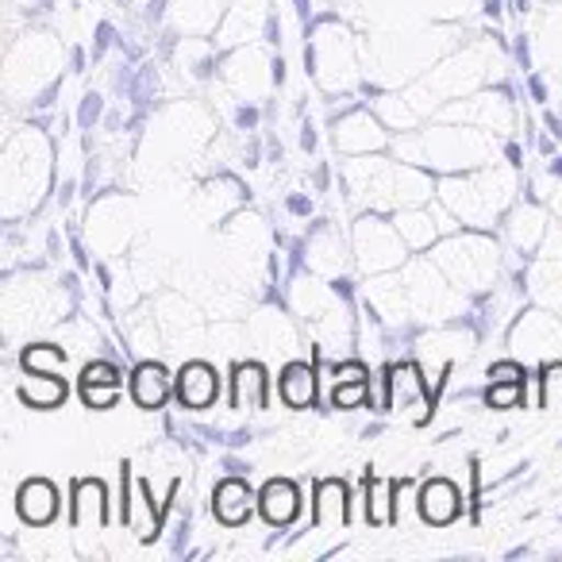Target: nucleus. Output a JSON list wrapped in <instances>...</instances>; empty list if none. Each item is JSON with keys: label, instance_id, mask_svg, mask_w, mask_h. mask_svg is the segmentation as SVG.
<instances>
[{"label": "nucleus", "instance_id": "nucleus-1", "mask_svg": "<svg viewBox=\"0 0 562 562\" xmlns=\"http://www.w3.org/2000/svg\"><path fill=\"white\" fill-rule=\"evenodd\" d=\"M347 178H351V196L370 212L416 209L431 196V181L420 170L382 158H359L347 166Z\"/></svg>", "mask_w": 562, "mask_h": 562}, {"label": "nucleus", "instance_id": "nucleus-2", "mask_svg": "<svg viewBox=\"0 0 562 562\" xmlns=\"http://www.w3.org/2000/svg\"><path fill=\"white\" fill-rule=\"evenodd\" d=\"M401 158H413L420 166H439V170H467V166H485L493 162V143L490 135L470 132V127H431L420 135H401L397 139Z\"/></svg>", "mask_w": 562, "mask_h": 562}, {"label": "nucleus", "instance_id": "nucleus-3", "mask_svg": "<svg viewBox=\"0 0 562 562\" xmlns=\"http://www.w3.org/2000/svg\"><path fill=\"white\" fill-rule=\"evenodd\" d=\"M447 209L462 220V224H482L490 227L501 216V209L513 196V173L505 170H485V173H470V178H447L439 186Z\"/></svg>", "mask_w": 562, "mask_h": 562}, {"label": "nucleus", "instance_id": "nucleus-4", "mask_svg": "<svg viewBox=\"0 0 562 562\" xmlns=\"http://www.w3.org/2000/svg\"><path fill=\"white\" fill-rule=\"evenodd\" d=\"M436 262L459 290H485L497 278V247L482 235L447 239L443 247H436Z\"/></svg>", "mask_w": 562, "mask_h": 562}, {"label": "nucleus", "instance_id": "nucleus-5", "mask_svg": "<svg viewBox=\"0 0 562 562\" xmlns=\"http://www.w3.org/2000/svg\"><path fill=\"white\" fill-rule=\"evenodd\" d=\"M405 235L397 232V224H385L378 216H362L355 224V262L367 273H385L393 266L405 262Z\"/></svg>", "mask_w": 562, "mask_h": 562}, {"label": "nucleus", "instance_id": "nucleus-6", "mask_svg": "<svg viewBox=\"0 0 562 562\" xmlns=\"http://www.w3.org/2000/svg\"><path fill=\"white\" fill-rule=\"evenodd\" d=\"M405 290H408V308H413L416 321H443L454 308V290L447 285V273L439 270V262H416L405 273Z\"/></svg>", "mask_w": 562, "mask_h": 562}, {"label": "nucleus", "instance_id": "nucleus-7", "mask_svg": "<svg viewBox=\"0 0 562 562\" xmlns=\"http://www.w3.org/2000/svg\"><path fill=\"white\" fill-rule=\"evenodd\" d=\"M316 74L328 89H351L359 63H355V40L347 27H324L316 35Z\"/></svg>", "mask_w": 562, "mask_h": 562}, {"label": "nucleus", "instance_id": "nucleus-8", "mask_svg": "<svg viewBox=\"0 0 562 562\" xmlns=\"http://www.w3.org/2000/svg\"><path fill=\"white\" fill-rule=\"evenodd\" d=\"M513 351L520 359H559L562 355V324L547 313H531L516 324Z\"/></svg>", "mask_w": 562, "mask_h": 562}, {"label": "nucleus", "instance_id": "nucleus-9", "mask_svg": "<svg viewBox=\"0 0 562 562\" xmlns=\"http://www.w3.org/2000/svg\"><path fill=\"white\" fill-rule=\"evenodd\" d=\"M385 382H390L393 413H405L408 420H428V390H424V374L416 362H393Z\"/></svg>", "mask_w": 562, "mask_h": 562}, {"label": "nucleus", "instance_id": "nucleus-10", "mask_svg": "<svg viewBox=\"0 0 562 562\" xmlns=\"http://www.w3.org/2000/svg\"><path fill=\"white\" fill-rule=\"evenodd\" d=\"M393 224H397V232L405 235L408 247L420 250V247H431V243L439 239V232H443V227L451 232L454 220L447 216L443 209H401Z\"/></svg>", "mask_w": 562, "mask_h": 562}, {"label": "nucleus", "instance_id": "nucleus-11", "mask_svg": "<svg viewBox=\"0 0 562 562\" xmlns=\"http://www.w3.org/2000/svg\"><path fill=\"white\" fill-rule=\"evenodd\" d=\"M336 147L347 155H367V150L385 147V132L370 112H351L336 124Z\"/></svg>", "mask_w": 562, "mask_h": 562}, {"label": "nucleus", "instance_id": "nucleus-12", "mask_svg": "<svg viewBox=\"0 0 562 562\" xmlns=\"http://www.w3.org/2000/svg\"><path fill=\"white\" fill-rule=\"evenodd\" d=\"M173 390H178L181 405H189V408H209L212 401H216V393H220L216 370H212L209 362H189V367H181V374H178V382H173Z\"/></svg>", "mask_w": 562, "mask_h": 562}, {"label": "nucleus", "instance_id": "nucleus-13", "mask_svg": "<svg viewBox=\"0 0 562 562\" xmlns=\"http://www.w3.org/2000/svg\"><path fill=\"white\" fill-rule=\"evenodd\" d=\"M297 508H301V493H297V485L285 482V477H278V482H270L258 493V513H262V520L273 524V528L290 524L293 516H297Z\"/></svg>", "mask_w": 562, "mask_h": 562}, {"label": "nucleus", "instance_id": "nucleus-14", "mask_svg": "<svg viewBox=\"0 0 562 562\" xmlns=\"http://www.w3.org/2000/svg\"><path fill=\"white\" fill-rule=\"evenodd\" d=\"M255 508H258V497L250 493L247 482H239V477L216 485V493H212V513H216L224 524H243Z\"/></svg>", "mask_w": 562, "mask_h": 562}, {"label": "nucleus", "instance_id": "nucleus-15", "mask_svg": "<svg viewBox=\"0 0 562 562\" xmlns=\"http://www.w3.org/2000/svg\"><path fill=\"white\" fill-rule=\"evenodd\" d=\"M16 508L20 516H24L27 524H50L58 513V493L50 482H43V477H32V482H24V490L16 493Z\"/></svg>", "mask_w": 562, "mask_h": 562}, {"label": "nucleus", "instance_id": "nucleus-16", "mask_svg": "<svg viewBox=\"0 0 562 562\" xmlns=\"http://www.w3.org/2000/svg\"><path fill=\"white\" fill-rule=\"evenodd\" d=\"M132 397L139 408H162L170 397V374L162 362H143L132 374Z\"/></svg>", "mask_w": 562, "mask_h": 562}, {"label": "nucleus", "instance_id": "nucleus-17", "mask_svg": "<svg viewBox=\"0 0 562 562\" xmlns=\"http://www.w3.org/2000/svg\"><path fill=\"white\" fill-rule=\"evenodd\" d=\"M331 378V405L336 408H359L367 405V367L359 362H347V367L328 370Z\"/></svg>", "mask_w": 562, "mask_h": 562}, {"label": "nucleus", "instance_id": "nucleus-18", "mask_svg": "<svg viewBox=\"0 0 562 562\" xmlns=\"http://www.w3.org/2000/svg\"><path fill=\"white\" fill-rule=\"evenodd\" d=\"M420 516L428 524H451L459 516V490L447 477H436L420 490Z\"/></svg>", "mask_w": 562, "mask_h": 562}, {"label": "nucleus", "instance_id": "nucleus-19", "mask_svg": "<svg viewBox=\"0 0 562 562\" xmlns=\"http://www.w3.org/2000/svg\"><path fill=\"white\" fill-rule=\"evenodd\" d=\"M278 390H281V401L290 408H308L316 401V370L308 367V362L293 359L290 367L281 370Z\"/></svg>", "mask_w": 562, "mask_h": 562}, {"label": "nucleus", "instance_id": "nucleus-20", "mask_svg": "<svg viewBox=\"0 0 562 562\" xmlns=\"http://www.w3.org/2000/svg\"><path fill=\"white\" fill-rule=\"evenodd\" d=\"M104 516H109V497H104V485L101 482L74 485V528H81V531L101 528Z\"/></svg>", "mask_w": 562, "mask_h": 562}, {"label": "nucleus", "instance_id": "nucleus-21", "mask_svg": "<svg viewBox=\"0 0 562 562\" xmlns=\"http://www.w3.org/2000/svg\"><path fill=\"white\" fill-rule=\"evenodd\" d=\"M20 401H27L32 408H58L66 401V382L58 374L27 370V378L20 382Z\"/></svg>", "mask_w": 562, "mask_h": 562}, {"label": "nucleus", "instance_id": "nucleus-22", "mask_svg": "<svg viewBox=\"0 0 562 562\" xmlns=\"http://www.w3.org/2000/svg\"><path fill=\"white\" fill-rule=\"evenodd\" d=\"M543 232H547V212L536 209V204H524V209H513L508 216V239L524 250H539L543 247Z\"/></svg>", "mask_w": 562, "mask_h": 562}, {"label": "nucleus", "instance_id": "nucleus-23", "mask_svg": "<svg viewBox=\"0 0 562 562\" xmlns=\"http://www.w3.org/2000/svg\"><path fill=\"white\" fill-rule=\"evenodd\" d=\"M232 393L235 408H255L266 401V367L262 362H239L232 370Z\"/></svg>", "mask_w": 562, "mask_h": 562}, {"label": "nucleus", "instance_id": "nucleus-24", "mask_svg": "<svg viewBox=\"0 0 562 562\" xmlns=\"http://www.w3.org/2000/svg\"><path fill=\"white\" fill-rule=\"evenodd\" d=\"M127 524H132V531L143 539V543H150V539L158 536V508L150 505L147 485L143 482L127 485Z\"/></svg>", "mask_w": 562, "mask_h": 562}, {"label": "nucleus", "instance_id": "nucleus-25", "mask_svg": "<svg viewBox=\"0 0 562 562\" xmlns=\"http://www.w3.org/2000/svg\"><path fill=\"white\" fill-rule=\"evenodd\" d=\"M224 24H227V27H224V40H227V43L255 40V35H258V24H262V9H258V0H235Z\"/></svg>", "mask_w": 562, "mask_h": 562}, {"label": "nucleus", "instance_id": "nucleus-26", "mask_svg": "<svg viewBox=\"0 0 562 562\" xmlns=\"http://www.w3.org/2000/svg\"><path fill=\"white\" fill-rule=\"evenodd\" d=\"M227 81H232L239 93H258V89L266 86L262 55H255V50H247V55H235L232 63H227Z\"/></svg>", "mask_w": 562, "mask_h": 562}, {"label": "nucleus", "instance_id": "nucleus-27", "mask_svg": "<svg viewBox=\"0 0 562 562\" xmlns=\"http://www.w3.org/2000/svg\"><path fill=\"white\" fill-rule=\"evenodd\" d=\"M347 520V490L344 482H324L316 490V524L321 528H339Z\"/></svg>", "mask_w": 562, "mask_h": 562}, {"label": "nucleus", "instance_id": "nucleus-28", "mask_svg": "<svg viewBox=\"0 0 562 562\" xmlns=\"http://www.w3.org/2000/svg\"><path fill=\"white\" fill-rule=\"evenodd\" d=\"M397 516V490L390 482H370L367 485V520L370 524H390Z\"/></svg>", "mask_w": 562, "mask_h": 562}, {"label": "nucleus", "instance_id": "nucleus-29", "mask_svg": "<svg viewBox=\"0 0 562 562\" xmlns=\"http://www.w3.org/2000/svg\"><path fill=\"white\" fill-rule=\"evenodd\" d=\"M539 385H543V408H551V413H559L562 408V362H547L543 374H539Z\"/></svg>", "mask_w": 562, "mask_h": 562}, {"label": "nucleus", "instance_id": "nucleus-30", "mask_svg": "<svg viewBox=\"0 0 562 562\" xmlns=\"http://www.w3.org/2000/svg\"><path fill=\"white\" fill-rule=\"evenodd\" d=\"M24 370H43V374H58L63 370V351L58 347H27L24 351Z\"/></svg>", "mask_w": 562, "mask_h": 562}, {"label": "nucleus", "instance_id": "nucleus-31", "mask_svg": "<svg viewBox=\"0 0 562 562\" xmlns=\"http://www.w3.org/2000/svg\"><path fill=\"white\" fill-rule=\"evenodd\" d=\"M520 401H524L520 382H490V393H485V405L490 408H516Z\"/></svg>", "mask_w": 562, "mask_h": 562}, {"label": "nucleus", "instance_id": "nucleus-32", "mask_svg": "<svg viewBox=\"0 0 562 562\" xmlns=\"http://www.w3.org/2000/svg\"><path fill=\"white\" fill-rule=\"evenodd\" d=\"M81 401L89 408H112L116 405V382H81Z\"/></svg>", "mask_w": 562, "mask_h": 562}, {"label": "nucleus", "instance_id": "nucleus-33", "mask_svg": "<svg viewBox=\"0 0 562 562\" xmlns=\"http://www.w3.org/2000/svg\"><path fill=\"white\" fill-rule=\"evenodd\" d=\"M490 382H520V367H516V362H508V367H493Z\"/></svg>", "mask_w": 562, "mask_h": 562}, {"label": "nucleus", "instance_id": "nucleus-34", "mask_svg": "<svg viewBox=\"0 0 562 562\" xmlns=\"http://www.w3.org/2000/svg\"><path fill=\"white\" fill-rule=\"evenodd\" d=\"M551 204H554V212H559V216H562V186H559V193L551 196Z\"/></svg>", "mask_w": 562, "mask_h": 562}]
</instances>
